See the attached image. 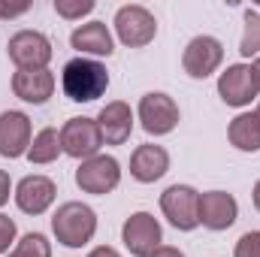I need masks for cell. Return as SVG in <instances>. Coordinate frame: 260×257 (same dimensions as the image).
Returning a JSON list of instances; mask_svg holds the SVG:
<instances>
[{
  "label": "cell",
  "mask_w": 260,
  "mask_h": 257,
  "mask_svg": "<svg viewBox=\"0 0 260 257\" xmlns=\"http://www.w3.org/2000/svg\"><path fill=\"white\" fill-rule=\"evenodd\" d=\"M251 200H254V209L260 212V179H257V185H254V191H251Z\"/></svg>",
  "instance_id": "4dcf8cb0"
},
{
  "label": "cell",
  "mask_w": 260,
  "mask_h": 257,
  "mask_svg": "<svg viewBox=\"0 0 260 257\" xmlns=\"http://www.w3.org/2000/svg\"><path fill=\"white\" fill-rule=\"evenodd\" d=\"M9 194H12V179H9L6 170H0V206L9 203Z\"/></svg>",
  "instance_id": "4316f807"
},
{
  "label": "cell",
  "mask_w": 260,
  "mask_h": 257,
  "mask_svg": "<svg viewBox=\"0 0 260 257\" xmlns=\"http://www.w3.org/2000/svg\"><path fill=\"white\" fill-rule=\"evenodd\" d=\"M58 154H61V133H58L55 127H43L37 136H34L30 148H27V160L37 164V167L55 164Z\"/></svg>",
  "instance_id": "ffe728a7"
},
{
  "label": "cell",
  "mask_w": 260,
  "mask_h": 257,
  "mask_svg": "<svg viewBox=\"0 0 260 257\" xmlns=\"http://www.w3.org/2000/svg\"><path fill=\"white\" fill-rule=\"evenodd\" d=\"M52 233L67 248H82L97 233V212L88 203L70 200L64 206H58V212L52 215Z\"/></svg>",
  "instance_id": "7a4b0ae2"
},
{
  "label": "cell",
  "mask_w": 260,
  "mask_h": 257,
  "mask_svg": "<svg viewBox=\"0 0 260 257\" xmlns=\"http://www.w3.org/2000/svg\"><path fill=\"white\" fill-rule=\"evenodd\" d=\"M55 85H58V79L52 70H15V76H12V94L34 106L49 103V97L55 94Z\"/></svg>",
  "instance_id": "9a60e30c"
},
{
  "label": "cell",
  "mask_w": 260,
  "mask_h": 257,
  "mask_svg": "<svg viewBox=\"0 0 260 257\" xmlns=\"http://www.w3.org/2000/svg\"><path fill=\"white\" fill-rule=\"evenodd\" d=\"M55 12L67 21H76L88 12H94V0H55Z\"/></svg>",
  "instance_id": "603a6c76"
},
{
  "label": "cell",
  "mask_w": 260,
  "mask_h": 257,
  "mask_svg": "<svg viewBox=\"0 0 260 257\" xmlns=\"http://www.w3.org/2000/svg\"><path fill=\"white\" fill-rule=\"evenodd\" d=\"M58 133H61V151L70 154V157H76L79 164L88 160V157H94V154H100L103 136H100L97 118H85V115L70 118Z\"/></svg>",
  "instance_id": "ba28073f"
},
{
  "label": "cell",
  "mask_w": 260,
  "mask_h": 257,
  "mask_svg": "<svg viewBox=\"0 0 260 257\" xmlns=\"http://www.w3.org/2000/svg\"><path fill=\"white\" fill-rule=\"evenodd\" d=\"M167 170H170V151L164 145L145 142V145H136V151L130 154V176L142 185L164 179Z\"/></svg>",
  "instance_id": "e0dca14e"
},
{
  "label": "cell",
  "mask_w": 260,
  "mask_h": 257,
  "mask_svg": "<svg viewBox=\"0 0 260 257\" xmlns=\"http://www.w3.org/2000/svg\"><path fill=\"white\" fill-rule=\"evenodd\" d=\"M227 136H230V145L239 148V151H260V115L257 112H239L230 127H227Z\"/></svg>",
  "instance_id": "d6986e66"
},
{
  "label": "cell",
  "mask_w": 260,
  "mask_h": 257,
  "mask_svg": "<svg viewBox=\"0 0 260 257\" xmlns=\"http://www.w3.org/2000/svg\"><path fill=\"white\" fill-rule=\"evenodd\" d=\"M136 115H139V124H142V130L148 136H167V133H173L176 124H179V118H182L179 103L170 94H164V91L142 94Z\"/></svg>",
  "instance_id": "8992f818"
},
{
  "label": "cell",
  "mask_w": 260,
  "mask_h": 257,
  "mask_svg": "<svg viewBox=\"0 0 260 257\" xmlns=\"http://www.w3.org/2000/svg\"><path fill=\"white\" fill-rule=\"evenodd\" d=\"M88 257H121L112 245H97V248H91V254Z\"/></svg>",
  "instance_id": "83f0119b"
},
{
  "label": "cell",
  "mask_w": 260,
  "mask_h": 257,
  "mask_svg": "<svg viewBox=\"0 0 260 257\" xmlns=\"http://www.w3.org/2000/svg\"><path fill=\"white\" fill-rule=\"evenodd\" d=\"M233 257H260V230H248L239 236Z\"/></svg>",
  "instance_id": "cb8c5ba5"
},
{
  "label": "cell",
  "mask_w": 260,
  "mask_h": 257,
  "mask_svg": "<svg viewBox=\"0 0 260 257\" xmlns=\"http://www.w3.org/2000/svg\"><path fill=\"white\" fill-rule=\"evenodd\" d=\"M257 115H260V103H257Z\"/></svg>",
  "instance_id": "1f68e13d"
},
{
  "label": "cell",
  "mask_w": 260,
  "mask_h": 257,
  "mask_svg": "<svg viewBox=\"0 0 260 257\" xmlns=\"http://www.w3.org/2000/svg\"><path fill=\"white\" fill-rule=\"evenodd\" d=\"M70 46L85 58H109L115 52V40H112V30L106 27V21H85L79 24L73 34H70Z\"/></svg>",
  "instance_id": "2e32d148"
},
{
  "label": "cell",
  "mask_w": 260,
  "mask_h": 257,
  "mask_svg": "<svg viewBox=\"0 0 260 257\" xmlns=\"http://www.w3.org/2000/svg\"><path fill=\"white\" fill-rule=\"evenodd\" d=\"M15 236H18L15 221H12L9 215H3V212H0V254H6V251H9V245L15 242Z\"/></svg>",
  "instance_id": "d4e9b609"
},
{
  "label": "cell",
  "mask_w": 260,
  "mask_h": 257,
  "mask_svg": "<svg viewBox=\"0 0 260 257\" xmlns=\"http://www.w3.org/2000/svg\"><path fill=\"white\" fill-rule=\"evenodd\" d=\"M239 218V203L227 191H206L200 194V224L206 230H230Z\"/></svg>",
  "instance_id": "4fadbf2b"
},
{
  "label": "cell",
  "mask_w": 260,
  "mask_h": 257,
  "mask_svg": "<svg viewBox=\"0 0 260 257\" xmlns=\"http://www.w3.org/2000/svg\"><path fill=\"white\" fill-rule=\"evenodd\" d=\"M251 76H254V85H257V94H260V58L251 61Z\"/></svg>",
  "instance_id": "f546056e"
},
{
  "label": "cell",
  "mask_w": 260,
  "mask_h": 257,
  "mask_svg": "<svg viewBox=\"0 0 260 257\" xmlns=\"http://www.w3.org/2000/svg\"><path fill=\"white\" fill-rule=\"evenodd\" d=\"M30 9V3H6L0 0V18H15V15H24Z\"/></svg>",
  "instance_id": "484cf974"
},
{
  "label": "cell",
  "mask_w": 260,
  "mask_h": 257,
  "mask_svg": "<svg viewBox=\"0 0 260 257\" xmlns=\"http://www.w3.org/2000/svg\"><path fill=\"white\" fill-rule=\"evenodd\" d=\"M239 55L242 58H260V12L245 9V30L239 40Z\"/></svg>",
  "instance_id": "44dd1931"
},
{
  "label": "cell",
  "mask_w": 260,
  "mask_h": 257,
  "mask_svg": "<svg viewBox=\"0 0 260 257\" xmlns=\"http://www.w3.org/2000/svg\"><path fill=\"white\" fill-rule=\"evenodd\" d=\"M151 257H185V251H179L176 245H160Z\"/></svg>",
  "instance_id": "f1b7e54d"
},
{
  "label": "cell",
  "mask_w": 260,
  "mask_h": 257,
  "mask_svg": "<svg viewBox=\"0 0 260 257\" xmlns=\"http://www.w3.org/2000/svg\"><path fill=\"white\" fill-rule=\"evenodd\" d=\"M9 257H52V242L43 233H24Z\"/></svg>",
  "instance_id": "7402d4cb"
},
{
  "label": "cell",
  "mask_w": 260,
  "mask_h": 257,
  "mask_svg": "<svg viewBox=\"0 0 260 257\" xmlns=\"http://www.w3.org/2000/svg\"><path fill=\"white\" fill-rule=\"evenodd\" d=\"M115 34H118V40L130 46V49H142V46H148L154 37H157V18L145 9V6H139V3H127V6H121L118 12H115Z\"/></svg>",
  "instance_id": "52a82bcc"
},
{
  "label": "cell",
  "mask_w": 260,
  "mask_h": 257,
  "mask_svg": "<svg viewBox=\"0 0 260 257\" xmlns=\"http://www.w3.org/2000/svg\"><path fill=\"white\" fill-rule=\"evenodd\" d=\"M76 185L82 194L106 197L121 185V164L112 154H94L76 167Z\"/></svg>",
  "instance_id": "3957f363"
},
{
  "label": "cell",
  "mask_w": 260,
  "mask_h": 257,
  "mask_svg": "<svg viewBox=\"0 0 260 257\" xmlns=\"http://www.w3.org/2000/svg\"><path fill=\"white\" fill-rule=\"evenodd\" d=\"M218 97L233 106V109H242V106H251V100L257 97V85H254V76H251V64H230L221 76H218Z\"/></svg>",
  "instance_id": "7c38bea8"
},
{
  "label": "cell",
  "mask_w": 260,
  "mask_h": 257,
  "mask_svg": "<svg viewBox=\"0 0 260 257\" xmlns=\"http://www.w3.org/2000/svg\"><path fill=\"white\" fill-rule=\"evenodd\" d=\"M121 242L133 257H151L164 242L160 221L151 212H133L121 227Z\"/></svg>",
  "instance_id": "9c48e42d"
},
{
  "label": "cell",
  "mask_w": 260,
  "mask_h": 257,
  "mask_svg": "<svg viewBox=\"0 0 260 257\" xmlns=\"http://www.w3.org/2000/svg\"><path fill=\"white\" fill-rule=\"evenodd\" d=\"M221 61H224V46H221V40H215L209 34L194 37L182 52V67L191 79H209L221 67Z\"/></svg>",
  "instance_id": "30bf717a"
},
{
  "label": "cell",
  "mask_w": 260,
  "mask_h": 257,
  "mask_svg": "<svg viewBox=\"0 0 260 257\" xmlns=\"http://www.w3.org/2000/svg\"><path fill=\"white\" fill-rule=\"evenodd\" d=\"M160 212L176 230L191 233L200 227V191L191 185H170L160 194Z\"/></svg>",
  "instance_id": "277c9868"
},
{
  "label": "cell",
  "mask_w": 260,
  "mask_h": 257,
  "mask_svg": "<svg viewBox=\"0 0 260 257\" xmlns=\"http://www.w3.org/2000/svg\"><path fill=\"white\" fill-rule=\"evenodd\" d=\"M97 124H100L103 145H124L133 133V109L124 100H112L100 109Z\"/></svg>",
  "instance_id": "ac0fdd59"
},
{
  "label": "cell",
  "mask_w": 260,
  "mask_h": 257,
  "mask_svg": "<svg viewBox=\"0 0 260 257\" xmlns=\"http://www.w3.org/2000/svg\"><path fill=\"white\" fill-rule=\"evenodd\" d=\"M61 88L73 103H94L109 88V70L97 58H73L61 70Z\"/></svg>",
  "instance_id": "6da1fadb"
},
{
  "label": "cell",
  "mask_w": 260,
  "mask_h": 257,
  "mask_svg": "<svg viewBox=\"0 0 260 257\" xmlns=\"http://www.w3.org/2000/svg\"><path fill=\"white\" fill-rule=\"evenodd\" d=\"M58 197V188L49 176H24L18 185H15V206L24 212V215H43L49 212V206L55 203Z\"/></svg>",
  "instance_id": "5bb4252c"
},
{
  "label": "cell",
  "mask_w": 260,
  "mask_h": 257,
  "mask_svg": "<svg viewBox=\"0 0 260 257\" xmlns=\"http://www.w3.org/2000/svg\"><path fill=\"white\" fill-rule=\"evenodd\" d=\"M34 142V127L30 118L18 109H6L0 112V157H24L27 148Z\"/></svg>",
  "instance_id": "8fae6325"
},
{
  "label": "cell",
  "mask_w": 260,
  "mask_h": 257,
  "mask_svg": "<svg viewBox=\"0 0 260 257\" xmlns=\"http://www.w3.org/2000/svg\"><path fill=\"white\" fill-rule=\"evenodd\" d=\"M6 55L18 70H49V61L55 55L52 40L40 30H18L6 43Z\"/></svg>",
  "instance_id": "5b68a950"
}]
</instances>
